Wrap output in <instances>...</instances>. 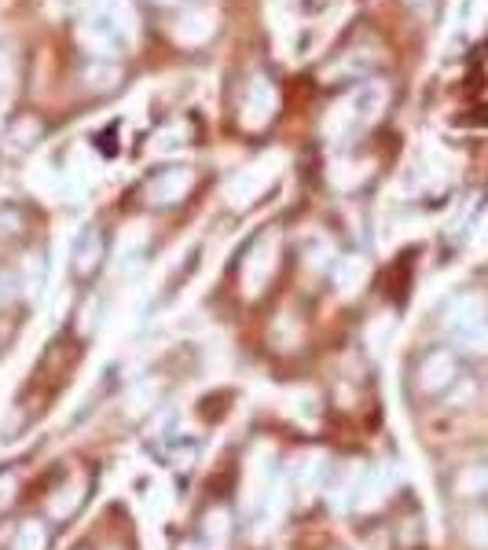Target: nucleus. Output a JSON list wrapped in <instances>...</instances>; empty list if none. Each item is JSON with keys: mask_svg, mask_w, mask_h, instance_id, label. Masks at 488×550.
<instances>
[{"mask_svg": "<svg viewBox=\"0 0 488 550\" xmlns=\"http://www.w3.org/2000/svg\"><path fill=\"white\" fill-rule=\"evenodd\" d=\"M63 492H67V495H59V499H52V514H56V517H67L70 510H74V506H78L81 499H85V484H81V481H70L67 488H63Z\"/></svg>", "mask_w": 488, "mask_h": 550, "instance_id": "obj_5", "label": "nucleus"}, {"mask_svg": "<svg viewBox=\"0 0 488 550\" xmlns=\"http://www.w3.org/2000/svg\"><path fill=\"white\" fill-rule=\"evenodd\" d=\"M386 488H389L386 470H367V473H360V481H356L349 499H353V506L367 510V506H378L382 499H386Z\"/></svg>", "mask_w": 488, "mask_h": 550, "instance_id": "obj_3", "label": "nucleus"}, {"mask_svg": "<svg viewBox=\"0 0 488 550\" xmlns=\"http://www.w3.org/2000/svg\"><path fill=\"white\" fill-rule=\"evenodd\" d=\"M180 550H195V547H180Z\"/></svg>", "mask_w": 488, "mask_h": 550, "instance_id": "obj_8", "label": "nucleus"}, {"mask_svg": "<svg viewBox=\"0 0 488 550\" xmlns=\"http://www.w3.org/2000/svg\"><path fill=\"white\" fill-rule=\"evenodd\" d=\"M452 378H455V360L448 356V352H430V356L422 360L419 385L426 389V393H441V389H448Z\"/></svg>", "mask_w": 488, "mask_h": 550, "instance_id": "obj_2", "label": "nucleus"}, {"mask_svg": "<svg viewBox=\"0 0 488 550\" xmlns=\"http://www.w3.org/2000/svg\"><path fill=\"white\" fill-rule=\"evenodd\" d=\"M100 264V242H96V235H89V246L81 242L78 250V261H74V268H78V275H89L92 268Z\"/></svg>", "mask_w": 488, "mask_h": 550, "instance_id": "obj_6", "label": "nucleus"}, {"mask_svg": "<svg viewBox=\"0 0 488 550\" xmlns=\"http://www.w3.org/2000/svg\"><path fill=\"white\" fill-rule=\"evenodd\" d=\"M48 547V532L41 521H26L12 539V550H45Z\"/></svg>", "mask_w": 488, "mask_h": 550, "instance_id": "obj_4", "label": "nucleus"}, {"mask_svg": "<svg viewBox=\"0 0 488 550\" xmlns=\"http://www.w3.org/2000/svg\"><path fill=\"white\" fill-rule=\"evenodd\" d=\"M444 327H448V334H452L466 352L488 356V312L481 297H459V301L448 308Z\"/></svg>", "mask_w": 488, "mask_h": 550, "instance_id": "obj_1", "label": "nucleus"}, {"mask_svg": "<svg viewBox=\"0 0 488 550\" xmlns=\"http://www.w3.org/2000/svg\"><path fill=\"white\" fill-rule=\"evenodd\" d=\"M466 539H470L474 547L488 550V514H474L466 521Z\"/></svg>", "mask_w": 488, "mask_h": 550, "instance_id": "obj_7", "label": "nucleus"}]
</instances>
